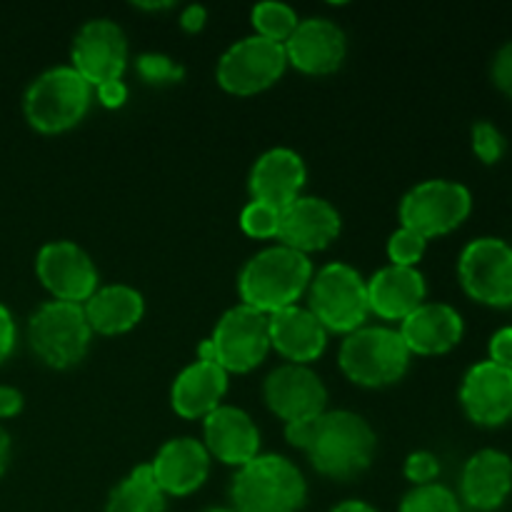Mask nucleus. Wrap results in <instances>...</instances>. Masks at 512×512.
Instances as JSON below:
<instances>
[{"mask_svg":"<svg viewBox=\"0 0 512 512\" xmlns=\"http://www.w3.org/2000/svg\"><path fill=\"white\" fill-rule=\"evenodd\" d=\"M93 335H123L133 330L145 315V298L128 283L100 285L83 303Z\"/></svg>","mask_w":512,"mask_h":512,"instance_id":"a878e982","label":"nucleus"},{"mask_svg":"<svg viewBox=\"0 0 512 512\" xmlns=\"http://www.w3.org/2000/svg\"><path fill=\"white\" fill-rule=\"evenodd\" d=\"M428 300V283L418 268L385 265L368 278L370 315L385 323H403Z\"/></svg>","mask_w":512,"mask_h":512,"instance_id":"b1692460","label":"nucleus"},{"mask_svg":"<svg viewBox=\"0 0 512 512\" xmlns=\"http://www.w3.org/2000/svg\"><path fill=\"white\" fill-rule=\"evenodd\" d=\"M168 498L158 488L150 463L130 470L108 495L105 512H165Z\"/></svg>","mask_w":512,"mask_h":512,"instance_id":"bb28decb","label":"nucleus"},{"mask_svg":"<svg viewBox=\"0 0 512 512\" xmlns=\"http://www.w3.org/2000/svg\"><path fill=\"white\" fill-rule=\"evenodd\" d=\"M138 5V8H145V10H160V8H170L173 3H133Z\"/></svg>","mask_w":512,"mask_h":512,"instance_id":"37998d69","label":"nucleus"},{"mask_svg":"<svg viewBox=\"0 0 512 512\" xmlns=\"http://www.w3.org/2000/svg\"><path fill=\"white\" fill-rule=\"evenodd\" d=\"M213 360L225 373L245 375L263 365L270 353L268 315L238 303L225 310L208 338Z\"/></svg>","mask_w":512,"mask_h":512,"instance_id":"9d476101","label":"nucleus"},{"mask_svg":"<svg viewBox=\"0 0 512 512\" xmlns=\"http://www.w3.org/2000/svg\"><path fill=\"white\" fill-rule=\"evenodd\" d=\"M128 85L125 80H108V83H100L98 88H93V98H98V103L108 110H118L128 103Z\"/></svg>","mask_w":512,"mask_h":512,"instance_id":"e433bc0d","label":"nucleus"},{"mask_svg":"<svg viewBox=\"0 0 512 512\" xmlns=\"http://www.w3.org/2000/svg\"><path fill=\"white\" fill-rule=\"evenodd\" d=\"M135 73L148 85H173L185 78V65L165 53H140L135 58Z\"/></svg>","mask_w":512,"mask_h":512,"instance_id":"c756f323","label":"nucleus"},{"mask_svg":"<svg viewBox=\"0 0 512 512\" xmlns=\"http://www.w3.org/2000/svg\"><path fill=\"white\" fill-rule=\"evenodd\" d=\"M130 60L128 35L115 20L90 18L73 35L70 65L88 80L93 88L108 80L123 78Z\"/></svg>","mask_w":512,"mask_h":512,"instance_id":"ddd939ff","label":"nucleus"},{"mask_svg":"<svg viewBox=\"0 0 512 512\" xmlns=\"http://www.w3.org/2000/svg\"><path fill=\"white\" fill-rule=\"evenodd\" d=\"M308 168L303 155L293 148H270L253 163L248 175L250 200H260L283 210L303 195Z\"/></svg>","mask_w":512,"mask_h":512,"instance_id":"6ab92c4d","label":"nucleus"},{"mask_svg":"<svg viewBox=\"0 0 512 512\" xmlns=\"http://www.w3.org/2000/svg\"><path fill=\"white\" fill-rule=\"evenodd\" d=\"M330 512H378V510H375L370 503H365V500L353 498V500H343V503H338Z\"/></svg>","mask_w":512,"mask_h":512,"instance_id":"79ce46f5","label":"nucleus"},{"mask_svg":"<svg viewBox=\"0 0 512 512\" xmlns=\"http://www.w3.org/2000/svg\"><path fill=\"white\" fill-rule=\"evenodd\" d=\"M470 213L473 193L468 185L450 178H430L413 185L398 208L400 225L415 230L425 240L450 235L470 218Z\"/></svg>","mask_w":512,"mask_h":512,"instance_id":"6e6552de","label":"nucleus"},{"mask_svg":"<svg viewBox=\"0 0 512 512\" xmlns=\"http://www.w3.org/2000/svg\"><path fill=\"white\" fill-rule=\"evenodd\" d=\"M280 210L260 200H248L240 210V230L255 240H278Z\"/></svg>","mask_w":512,"mask_h":512,"instance_id":"7c9ffc66","label":"nucleus"},{"mask_svg":"<svg viewBox=\"0 0 512 512\" xmlns=\"http://www.w3.org/2000/svg\"><path fill=\"white\" fill-rule=\"evenodd\" d=\"M488 360L490 363L500 365V368L512 370V325L498 328L493 335H490Z\"/></svg>","mask_w":512,"mask_h":512,"instance_id":"c9c22d12","label":"nucleus"},{"mask_svg":"<svg viewBox=\"0 0 512 512\" xmlns=\"http://www.w3.org/2000/svg\"><path fill=\"white\" fill-rule=\"evenodd\" d=\"M458 280L475 303L512 308V245L495 235L470 240L460 250Z\"/></svg>","mask_w":512,"mask_h":512,"instance_id":"1a4fd4ad","label":"nucleus"},{"mask_svg":"<svg viewBox=\"0 0 512 512\" xmlns=\"http://www.w3.org/2000/svg\"><path fill=\"white\" fill-rule=\"evenodd\" d=\"M15 343H18V325H15V318L8 310V305L0 303V365L13 355Z\"/></svg>","mask_w":512,"mask_h":512,"instance_id":"4c0bfd02","label":"nucleus"},{"mask_svg":"<svg viewBox=\"0 0 512 512\" xmlns=\"http://www.w3.org/2000/svg\"><path fill=\"white\" fill-rule=\"evenodd\" d=\"M512 493V458L498 448L470 455L460 473V503L470 510L493 512L503 508Z\"/></svg>","mask_w":512,"mask_h":512,"instance_id":"5701e85b","label":"nucleus"},{"mask_svg":"<svg viewBox=\"0 0 512 512\" xmlns=\"http://www.w3.org/2000/svg\"><path fill=\"white\" fill-rule=\"evenodd\" d=\"M10 458H13V440H10L8 430L0 425V478H3L5 470H8Z\"/></svg>","mask_w":512,"mask_h":512,"instance_id":"a19ab883","label":"nucleus"},{"mask_svg":"<svg viewBox=\"0 0 512 512\" xmlns=\"http://www.w3.org/2000/svg\"><path fill=\"white\" fill-rule=\"evenodd\" d=\"M288 65L305 75H330L348 58V35L325 15L300 18L295 33L285 40Z\"/></svg>","mask_w":512,"mask_h":512,"instance_id":"dca6fc26","label":"nucleus"},{"mask_svg":"<svg viewBox=\"0 0 512 512\" xmlns=\"http://www.w3.org/2000/svg\"><path fill=\"white\" fill-rule=\"evenodd\" d=\"M408 345L393 325H363L343 338L338 365L350 383L360 388H388L410 370Z\"/></svg>","mask_w":512,"mask_h":512,"instance_id":"20e7f679","label":"nucleus"},{"mask_svg":"<svg viewBox=\"0 0 512 512\" xmlns=\"http://www.w3.org/2000/svg\"><path fill=\"white\" fill-rule=\"evenodd\" d=\"M490 78L500 93L512 98V38L495 50L493 63H490Z\"/></svg>","mask_w":512,"mask_h":512,"instance_id":"f704fd0d","label":"nucleus"},{"mask_svg":"<svg viewBox=\"0 0 512 512\" xmlns=\"http://www.w3.org/2000/svg\"><path fill=\"white\" fill-rule=\"evenodd\" d=\"M340 230H343V218L330 200L318 195H300L280 210L278 243L310 258V253L333 245Z\"/></svg>","mask_w":512,"mask_h":512,"instance_id":"f3484780","label":"nucleus"},{"mask_svg":"<svg viewBox=\"0 0 512 512\" xmlns=\"http://www.w3.org/2000/svg\"><path fill=\"white\" fill-rule=\"evenodd\" d=\"M470 145H473L475 158L483 165H495L503 160L505 150H508V140H505L503 130L490 120H478L470 128Z\"/></svg>","mask_w":512,"mask_h":512,"instance_id":"473e14b6","label":"nucleus"},{"mask_svg":"<svg viewBox=\"0 0 512 512\" xmlns=\"http://www.w3.org/2000/svg\"><path fill=\"white\" fill-rule=\"evenodd\" d=\"M268 333L270 350H275L285 363L310 365L328 350L330 333L310 313L308 305L298 303L268 315Z\"/></svg>","mask_w":512,"mask_h":512,"instance_id":"4be33fe9","label":"nucleus"},{"mask_svg":"<svg viewBox=\"0 0 512 512\" xmlns=\"http://www.w3.org/2000/svg\"><path fill=\"white\" fill-rule=\"evenodd\" d=\"M313 260L293 248L275 243L258 250L243 263L238 273L240 303L273 315L298 305L313 280Z\"/></svg>","mask_w":512,"mask_h":512,"instance_id":"f03ea898","label":"nucleus"},{"mask_svg":"<svg viewBox=\"0 0 512 512\" xmlns=\"http://www.w3.org/2000/svg\"><path fill=\"white\" fill-rule=\"evenodd\" d=\"M203 445L210 458L238 470L260 455V430L243 408L223 403L203 418Z\"/></svg>","mask_w":512,"mask_h":512,"instance_id":"412c9836","label":"nucleus"},{"mask_svg":"<svg viewBox=\"0 0 512 512\" xmlns=\"http://www.w3.org/2000/svg\"><path fill=\"white\" fill-rule=\"evenodd\" d=\"M263 400L285 425L300 423L328 410V388L310 365L283 363L265 378Z\"/></svg>","mask_w":512,"mask_h":512,"instance_id":"4468645a","label":"nucleus"},{"mask_svg":"<svg viewBox=\"0 0 512 512\" xmlns=\"http://www.w3.org/2000/svg\"><path fill=\"white\" fill-rule=\"evenodd\" d=\"M23 405H25V398L18 388L0 383V420L15 418V415L23 410Z\"/></svg>","mask_w":512,"mask_h":512,"instance_id":"ea45409f","label":"nucleus"},{"mask_svg":"<svg viewBox=\"0 0 512 512\" xmlns=\"http://www.w3.org/2000/svg\"><path fill=\"white\" fill-rule=\"evenodd\" d=\"M203 512H235L233 508H208V510H203Z\"/></svg>","mask_w":512,"mask_h":512,"instance_id":"c03bdc74","label":"nucleus"},{"mask_svg":"<svg viewBox=\"0 0 512 512\" xmlns=\"http://www.w3.org/2000/svg\"><path fill=\"white\" fill-rule=\"evenodd\" d=\"M460 408L480 428H503L512 420V370L490 360L470 365L460 380Z\"/></svg>","mask_w":512,"mask_h":512,"instance_id":"2eb2a0df","label":"nucleus"},{"mask_svg":"<svg viewBox=\"0 0 512 512\" xmlns=\"http://www.w3.org/2000/svg\"><path fill=\"white\" fill-rule=\"evenodd\" d=\"M285 70H288V58H285L283 45L253 33L235 40L220 55L215 80L223 90L245 98V95L268 90L283 78Z\"/></svg>","mask_w":512,"mask_h":512,"instance_id":"9b49d317","label":"nucleus"},{"mask_svg":"<svg viewBox=\"0 0 512 512\" xmlns=\"http://www.w3.org/2000/svg\"><path fill=\"white\" fill-rule=\"evenodd\" d=\"M228 388L230 375L218 363L193 360L170 385V408L185 420H203L223 405Z\"/></svg>","mask_w":512,"mask_h":512,"instance_id":"393cba45","label":"nucleus"},{"mask_svg":"<svg viewBox=\"0 0 512 512\" xmlns=\"http://www.w3.org/2000/svg\"><path fill=\"white\" fill-rule=\"evenodd\" d=\"M425 250H428V240L415 233V230L403 228V225L390 235L388 245H385L390 265H400V268H418Z\"/></svg>","mask_w":512,"mask_h":512,"instance_id":"2f4dec72","label":"nucleus"},{"mask_svg":"<svg viewBox=\"0 0 512 512\" xmlns=\"http://www.w3.org/2000/svg\"><path fill=\"white\" fill-rule=\"evenodd\" d=\"M285 440L308 455L330 480H353L370 468L378 450L373 425L353 410H325L318 418L285 425Z\"/></svg>","mask_w":512,"mask_h":512,"instance_id":"f257e3e1","label":"nucleus"},{"mask_svg":"<svg viewBox=\"0 0 512 512\" xmlns=\"http://www.w3.org/2000/svg\"><path fill=\"white\" fill-rule=\"evenodd\" d=\"M93 85L73 68L55 65L30 80L23 95L25 120L43 135H58L75 128L88 115Z\"/></svg>","mask_w":512,"mask_h":512,"instance_id":"39448f33","label":"nucleus"},{"mask_svg":"<svg viewBox=\"0 0 512 512\" xmlns=\"http://www.w3.org/2000/svg\"><path fill=\"white\" fill-rule=\"evenodd\" d=\"M93 343V330L83 305L45 300L28 318V345L48 368L68 370L83 363Z\"/></svg>","mask_w":512,"mask_h":512,"instance_id":"0eeeda50","label":"nucleus"},{"mask_svg":"<svg viewBox=\"0 0 512 512\" xmlns=\"http://www.w3.org/2000/svg\"><path fill=\"white\" fill-rule=\"evenodd\" d=\"M410 355L435 358L458 348L465 335V320L453 305L440 300H425L403 323H398Z\"/></svg>","mask_w":512,"mask_h":512,"instance_id":"aec40b11","label":"nucleus"},{"mask_svg":"<svg viewBox=\"0 0 512 512\" xmlns=\"http://www.w3.org/2000/svg\"><path fill=\"white\" fill-rule=\"evenodd\" d=\"M405 478L415 485H430L438 483L440 478V460L438 455L430 453V450H415L405 458V468H403Z\"/></svg>","mask_w":512,"mask_h":512,"instance_id":"72a5a7b5","label":"nucleus"},{"mask_svg":"<svg viewBox=\"0 0 512 512\" xmlns=\"http://www.w3.org/2000/svg\"><path fill=\"white\" fill-rule=\"evenodd\" d=\"M178 23L185 33H200V30L205 28V23H208V10H205V5L200 3L185 5V8L180 10Z\"/></svg>","mask_w":512,"mask_h":512,"instance_id":"58836bf2","label":"nucleus"},{"mask_svg":"<svg viewBox=\"0 0 512 512\" xmlns=\"http://www.w3.org/2000/svg\"><path fill=\"white\" fill-rule=\"evenodd\" d=\"M35 275L50 300L83 305L100 288L95 260L73 240H50L35 255Z\"/></svg>","mask_w":512,"mask_h":512,"instance_id":"f8f14e48","label":"nucleus"},{"mask_svg":"<svg viewBox=\"0 0 512 512\" xmlns=\"http://www.w3.org/2000/svg\"><path fill=\"white\" fill-rule=\"evenodd\" d=\"M398 512H463V503L443 483L415 485L403 495Z\"/></svg>","mask_w":512,"mask_h":512,"instance_id":"c85d7f7f","label":"nucleus"},{"mask_svg":"<svg viewBox=\"0 0 512 512\" xmlns=\"http://www.w3.org/2000/svg\"><path fill=\"white\" fill-rule=\"evenodd\" d=\"M308 500V480L285 455L260 453L230 480L235 512H300Z\"/></svg>","mask_w":512,"mask_h":512,"instance_id":"7ed1b4c3","label":"nucleus"},{"mask_svg":"<svg viewBox=\"0 0 512 512\" xmlns=\"http://www.w3.org/2000/svg\"><path fill=\"white\" fill-rule=\"evenodd\" d=\"M305 298L308 310L328 333L348 335L368 325V278L343 260H333L315 270Z\"/></svg>","mask_w":512,"mask_h":512,"instance_id":"423d86ee","label":"nucleus"},{"mask_svg":"<svg viewBox=\"0 0 512 512\" xmlns=\"http://www.w3.org/2000/svg\"><path fill=\"white\" fill-rule=\"evenodd\" d=\"M250 23H253L255 35L285 45V40L298 28L300 15L293 5L283 3V0H263L250 10Z\"/></svg>","mask_w":512,"mask_h":512,"instance_id":"cd10ccee","label":"nucleus"},{"mask_svg":"<svg viewBox=\"0 0 512 512\" xmlns=\"http://www.w3.org/2000/svg\"><path fill=\"white\" fill-rule=\"evenodd\" d=\"M213 458L203 440L180 435V438L165 440L158 448L155 458L150 460V470L163 490L165 498H185L200 490L208 480Z\"/></svg>","mask_w":512,"mask_h":512,"instance_id":"a211bd4d","label":"nucleus"}]
</instances>
